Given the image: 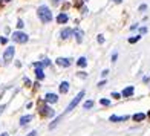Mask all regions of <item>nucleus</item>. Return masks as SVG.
Listing matches in <instances>:
<instances>
[{
    "label": "nucleus",
    "mask_w": 150,
    "mask_h": 136,
    "mask_svg": "<svg viewBox=\"0 0 150 136\" xmlns=\"http://www.w3.org/2000/svg\"><path fill=\"white\" fill-rule=\"evenodd\" d=\"M38 17L43 23H49L52 20V12L47 6H40L38 8Z\"/></svg>",
    "instance_id": "f257e3e1"
},
{
    "label": "nucleus",
    "mask_w": 150,
    "mask_h": 136,
    "mask_svg": "<svg viewBox=\"0 0 150 136\" xmlns=\"http://www.w3.org/2000/svg\"><path fill=\"white\" fill-rule=\"evenodd\" d=\"M38 112L42 116H52L54 115V110L47 104H45L43 101H38Z\"/></svg>",
    "instance_id": "f03ea898"
},
{
    "label": "nucleus",
    "mask_w": 150,
    "mask_h": 136,
    "mask_svg": "<svg viewBox=\"0 0 150 136\" xmlns=\"http://www.w3.org/2000/svg\"><path fill=\"white\" fill-rule=\"evenodd\" d=\"M28 35H26L25 32H20V31H17V32H14L12 34V40L14 42H17V43H26L28 42Z\"/></svg>",
    "instance_id": "7ed1b4c3"
},
{
    "label": "nucleus",
    "mask_w": 150,
    "mask_h": 136,
    "mask_svg": "<svg viewBox=\"0 0 150 136\" xmlns=\"http://www.w3.org/2000/svg\"><path fill=\"white\" fill-rule=\"evenodd\" d=\"M83 97H84V92L81 90V92H80V93L77 95V97H75V98H74V99L71 101V104L67 106V109H66V113H67V112H71V110H72L74 107H77V106H78V103L81 101V98H83Z\"/></svg>",
    "instance_id": "20e7f679"
},
{
    "label": "nucleus",
    "mask_w": 150,
    "mask_h": 136,
    "mask_svg": "<svg viewBox=\"0 0 150 136\" xmlns=\"http://www.w3.org/2000/svg\"><path fill=\"white\" fill-rule=\"evenodd\" d=\"M12 57H14V47H8V49L5 51V54H3V60L6 61V63H9V61L12 60Z\"/></svg>",
    "instance_id": "39448f33"
},
{
    "label": "nucleus",
    "mask_w": 150,
    "mask_h": 136,
    "mask_svg": "<svg viewBox=\"0 0 150 136\" xmlns=\"http://www.w3.org/2000/svg\"><path fill=\"white\" fill-rule=\"evenodd\" d=\"M45 101H46V103H49V104H54V103H57V101H58V97L55 93H47L45 97Z\"/></svg>",
    "instance_id": "423d86ee"
},
{
    "label": "nucleus",
    "mask_w": 150,
    "mask_h": 136,
    "mask_svg": "<svg viewBox=\"0 0 150 136\" xmlns=\"http://www.w3.org/2000/svg\"><path fill=\"white\" fill-rule=\"evenodd\" d=\"M72 32H74V31H72L71 28H64L63 31H61V38H63V40H66V38H69Z\"/></svg>",
    "instance_id": "0eeeda50"
},
{
    "label": "nucleus",
    "mask_w": 150,
    "mask_h": 136,
    "mask_svg": "<svg viewBox=\"0 0 150 136\" xmlns=\"http://www.w3.org/2000/svg\"><path fill=\"white\" fill-rule=\"evenodd\" d=\"M57 64L61 66V67H67V66L71 64V61L66 60V58H58V60H57Z\"/></svg>",
    "instance_id": "6e6552de"
},
{
    "label": "nucleus",
    "mask_w": 150,
    "mask_h": 136,
    "mask_svg": "<svg viewBox=\"0 0 150 136\" xmlns=\"http://www.w3.org/2000/svg\"><path fill=\"white\" fill-rule=\"evenodd\" d=\"M31 119H32V115H28V116H22V118H20V125H26Z\"/></svg>",
    "instance_id": "1a4fd4ad"
},
{
    "label": "nucleus",
    "mask_w": 150,
    "mask_h": 136,
    "mask_svg": "<svg viewBox=\"0 0 150 136\" xmlns=\"http://www.w3.org/2000/svg\"><path fill=\"white\" fill-rule=\"evenodd\" d=\"M67 90H69V83H66V81H63V83L60 84V92H61V93H66Z\"/></svg>",
    "instance_id": "9d476101"
},
{
    "label": "nucleus",
    "mask_w": 150,
    "mask_h": 136,
    "mask_svg": "<svg viewBox=\"0 0 150 136\" xmlns=\"http://www.w3.org/2000/svg\"><path fill=\"white\" fill-rule=\"evenodd\" d=\"M129 116H126V115H124V116H115V115H112V116H110V121H113V122H120V121H126Z\"/></svg>",
    "instance_id": "9b49d317"
},
{
    "label": "nucleus",
    "mask_w": 150,
    "mask_h": 136,
    "mask_svg": "<svg viewBox=\"0 0 150 136\" xmlns=\"http://www.w3.org/2000/svg\"><path fill=\"white\" fill-rule=\"evenodd\" d=\"M35 75H37V80H43L45 78V73L42 70V67H35Z\"/></svg>",
    "instance_id": "f8f14e48"
},
{
    "label": "nucleus",
    "mask_w": 150,
    "mask_h": 136,
    "mask_svg": "<svg viewBox=\"0 0 150 136\" xmlns=\"http://www.w3.org/2000/svg\"><path fill=\"white\" fill-rule=\"evenodd\" d=\"M66 22H67V16L61 12V14L57 17V23H66Z\"/></svg>",
    "instance_id": "ddd939ff"
},
{
    "label": "nucleus",
    "mask_w": 150,
    "mask_h": 136,
    "mask_svg": "<svg viewBox=\"0 0 150 136\" xmlns=\"http://www.w3.org/2000/svg\"><path fill=\"white\" fill-rule=\"evenodd\" d=\"M75 35H77V42L81 43L83 42V31H80V29H75Z\"/></svg>",
    "instance_id": "4468645a"
},
{
    "label": "nucleus",
    "mask_w": 150,
    "mask_h": 136,
    "mask_svg": "<svg viewBox=\"0 0 150 136\" xmlns=\"http://www.w3.org/2000/svg\"><path fill=\"white\" fill-rule=\"evenodd\" d=\"M133 93V87H127V89L122 90V97H130Z\"/></svg>",
    "instance_id": "2eb2a0df"
},
{
    "label": "nucleus",
    "mask_w": 150,
    "mask_h": 136,
    "mask_svg": "<svg viewBox=\"0 0 150 136\" xmlns=\"http://www.w3.org/2000/svg\"><path fill=\"white\" fill-rule=\"evenodd\" d=\"M144 118H146L144 113H135V115H133V119H135V121H142Z\"/></svg>",
    "instance_id": "dca6fc26"
},
{
    "label": "nucleus",
    "mask_w": 150,
    "mask_h": 136,
    "mask_svg": "<svg viewBox=\"0 0 150 136\" xmlns=\"http://www.w3.org/2000/svg\"><path fill=\"white\" fill-rule=\"evenodd\" d=\"M86 64H87V60H86L84 57H81V58L78 60V66H80V67H84Z\"/></svg>",
    "instance_id": "f3484780"
},
{
    "label": "nucleus",
    "mask_w": 150,
    "mask_h": 136,
    "mask_svg": "<svg viewBox=\"0 0 150 136\" xmlns=\"http://www.w3.org/2000/svg\"><path fill=\"white\" fill-rule=\"evenodd\" d=\"M61 118H63V115H61V116H58V118H57V119H55V121H54V122H52V124H51V125H49V128H54V127H55V125H57V124H58V122H60V121H61Z\"/></svg>",
    "instance_id": "a211bd4d"
},
{
    "label": "nucleus",
    "mask_w": 150,
    "mask_h": 136,
    "mask_svg": "<svg viewBox=\"0 0 150 136\" xmlns=\"http://www.w3.org/2000/svg\"><path fill=\"white\" fill-rule=\"evenodd\" d=\"M139 40V35H136V37H130L129 38V43H136Z\"/></svg>",
    "instance_id": "6ab92c4d"
},
{
    "label": "nucleus",
    "mask_w": 150,
    "mask_h": 136,
    "mask_svg": "<svg viewBox=\"0 0 150 136\" xmlns=\"http://www.w3.org/2000/svg\"><path fill=\"white\" fill-rule=\"evenodd\" d=\"M93 106V101H86L84 103V109H91Z\"/></svg>",
    "instance_id": "aec40b11"
},
{
    "label": "nucleus",
    "mask_w": 150,
    "mask_h": 136,
    "mask_svg": "<svg viewBox=\"0 0 150 136\" xmlns=\"http://www.w3.org/2000/svg\"><path fill=\"white\" fill-rule=\"evenodd\" d=\"M100 103L103 104V106H110V101H109V99H101Z\"/></svg>",
    "instance_id": "412c9836"
},
{
    "label": "nucleus",
    "mask_w": 150,
    "mask_h": 136,
    "mask_svg": "<svg viewBox=\"0 0 150 136\" xmlns=\"http://www.w3.org/2000/svg\"><path fill=\"white\" fill-rule=\"evenodd\" d=\"M23 26H25V23L22 22V20H18V22H17V28H18V29H22Z\"/></svg>",
    "instance_id": "4be33fe9"
},
{
    "label": "nucleus",
    "mask_w": 150,
    "mask_h": 136,
    "mask_svg": "<svg viewBox=\"0 0 150 136\" xmlns=\"http://www.w3.org/2000/svg\"><path fill=\"white\" fill-rule=\"evenodd\" d=\"M146 9H147V6H146V5H141V6H139V11H141V12H144Z\"/></svg>",
    "instance_id": "5701e85b"
},
{
    "label": "nucleus",
    "mask_w": 150,
    "mask_h": 136,
    "mask_svg": "<svg viewBox=\"0 0 150 136\" xmlns=\"http://www.w3.org/2000/svg\"><path fill=\"white\" fill-rule=\"evenodd\" d=\"M112 97H113L115 99H120V98H121V95H120V93H112Z\"/></svg>",
    "instance_id": "b1692460"
},
{
    "label": "nucleus",
    "mask_w": 150,
    "mask_h": 136,
    "mask_svg": "<svg viewBox=\"0 0 150 136\" xmlns=\"http://www.w3.org/2000/svg\"><path fill=\"white\" fill-rule=\"evenodd\" d=\"M97 40H98V43H103V42H104V38L101 37V35H98V38H97Z\"/></svg>",
    "instance_id": "393cba45"
},
{
    "label": "nucleus",
    "mask_w": 150,
    "mask_h": 136,
    "mask_svg": "<svg viewBox=\"0 0 150 136\" xmlns=\"http://www.w3.org/2000/svg\"><path fill=\"white\" fill-rule=\"evenodd\" d=\"M42 64H43V66H49V60H43Z\"/></svg>",
    "instance_id": "a878e982"
},
{
    "label": "nucleus",
    "mask_w": 150,
    "mask_h": 136,
    "mask_svg": "<svg viewBox=\"0 0 150 136\" xmlns=\"http://www.w3.org/2000/svg\"><path fill=\"white\" fill-rule=\"evenodd\" d=\"M25 83H26V86H31V81L28 78H25Z\"/></svg>",
    "instance_id": "bb28decb"
},
{
    "label": "nucleus",
    "mask_w": 150,
    "mask_h": 136,
    "mask_svg": "<svg viewBox=\"0 0 150 136\" xmlns=\"http://www.w3.org/2000/svg\"><path fill=\"white\" fill-rule=\"evenodd\" d=\"M35 135H37V132H31V133H29L28 136H35Z\"/></svg>",
    "instance_id": "cd10ccee"
},
{
    "label": "nucleus",
    "mask_w": 150,
    "mask_h": 136,
    "mask_svg": "<svg viewBox=\"0 0 150 136\" xmlns=\"http://www.w3.org/2000/svg\"><path fill=\"white\" fill-rule=\"evenodd\" d=\"M3 109H5V106H0V113L3 112Z\"/></svg>",
    "instance_id": "c85d7f7f"
},
{
    "label": "nucleus",
    "mask_w": 150,
    "mask_h": 136,
    "mask_svg": "<svg viewBox=\"0 0 150 136\" xmlns=\"http://www.w3.org/2000/svg\"><path fill=\"white\" fill-rule=\"evenodd\" d=\"M0 136H8V133H2V135H0Z\"/></svg>",
    "instance_id": "c756f323"
},
{
    "label": "nucleus",
    "mask_w": 150,
    "mask_h": 136,
    "mask_svg": "<svg viewBox=\"0 0 150 136\" xmlns=\"http://www.w3.org/2000/svg\"><path fill=\"white\" fill-rule=\"evenodd\" d=\"M115 2H117V3H121V2H122V0H115Z\"/></svg>",
    "instance_id": "7c9ffc66"
},
{
    "label": "nucleus",
    "mask_w": 150,
    "mask_h": 136,
    "mask_svg": "<svg viewBox=\"0 0 150 136\" xmlns=\"http://www.w3.org/2000/svg\"><path fill=\"white\" fill-rule=\"evenodd\" d=\"M5 2H11V0H5Z\"/></svg>",
    "instance_id": "2f4dec72"
},
{
    "label": "nucleus",
    "mask_w": 150,
    "mask_h": 136,
    "mask_svg": "<svg viewBox=\"0 0 150 136\" xmlns=\"http://www.w3.org/2000/svg\"><path fill=\"white\" fill-rule=\"evenodd\" d=\"M149 118H150V112H149Z\"/></svg>",
    "instance_id": "473e14b6"
},
{
    "label": "nucleus",
    "mask_w": 150,
    "mask_h": 136,
    "mask_svg": "<svg viewBox=\"0 0 150 136\" xmlns=\"http://www.w3.org/2000/svg\"><path fill=\"white\" fill-rule=\"evenodd\" d=\"M0 3H2V0H0Z\"/></svg>",
    "instance_id": "72a5a7b5"
}]
</instances>
